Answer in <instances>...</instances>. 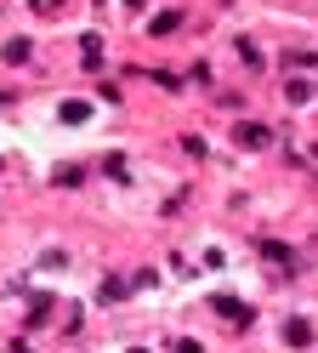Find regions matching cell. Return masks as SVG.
Listing matches in <instances>:
<instances>
[{"instance_id": "obj_4", "label": "cell", "mask_w": 318, "mask_h": 353, "mask_svg": "<svg viewBox=\"0 0 318 353\" xmlns=\"http://www.w3.org/2000/svg\"><path fill=\"white\" fill-rule=\"evenodd\" d=\"M284 342H290V347H312V325H307V319H290V325H284Z\"/></svg>"}, {"instance_id": "obj_11", "label": "cell", "mask_w": 318, "mask_h": 353, "mask_svg": "<svg viewBox=\"0 0 318 353\" xmlns=\"http://www.w3.org/2000/svg\"><path fill=\"white\" fill-rule=\"evenodd\" d=\"M131 353H148V347H131Z\"/></svg>"}, {"instance_id": "obj_9", "label": "cell", "mask_w": 318, "mask_h": 353, "mask_svg": "<svg viewBox=\"0 0 318 353\" xmlns=\"http://www.w3.org/2000/svg\"><path fill=\"white\" fill-rule=\"evenodd\" d=\"M176 353H204V347H199V342H188V336H182V342H176Z\"/></svg>"}, {"instance_id": "obj_5", "label": "cell", "mask_w": 318, "mask_h": 353, "mask_svg": "<svg viewBox=\"0 0 318 353\" xmlns=\"http://www.w3.org/2000/svg\"><path fill=\"white\" fill-rule=\"evenodd\" d=\"M148 29H153V34H176V29H182V17H176V12H159Z\"/></svg>"}, {"instance_id": "obj_8", "label": "cell", "mask_w": 318, "mask_h": 353, "mask_svg": "<svg viewBox=\"0 0 318 353\" xmlns=\"http://www.w3.org/2000/svg\"><path fill=\"white\" fill-rule=\"evenodd\" d=\"M6 63H29V40H12V46H6Z\"/></svg>"}, {"instance_id": "obj_3", "label": "cell", "mask_w": 318, "mask_h": 353, "mask_svg": "<svg viewBox=\"0 0 318 353\" xmlns=\"http://www.w3.org/2000/svg\"><path fill=\"white\" fill-rule=\"evenodd\" d=\"M80 63H85L91 74L103 69V40H97V34H85V40H80Z\"/></svg>"}, {"instance_id": "obj_1", "label": "cell", "mask_w": 318, "mask_h": 353, "mask_svg": "<svg viewBox=\"0 0 318 353\" xmlns=\"http://www.w3.org/2000/svg\"><path fill=\"white\" fill-rule=\"evenodd\" d=\"M233 143H239V148H267V143H273V131L256 125V120H239V125H233Z\"/></svg>"}, {"instance_id": "obj_6", "label": "cell", "mask_w": 318, "mask_h": 353, "mask_svg": "<svg viewBox=\"0 0 318 353\" xmlns=\"http://www.w3.org/2000/svg\"><path fill=\"white\" fill-rule=\"evenodd\" d=\"M85 114H91V108H85V103H63V125H80Z\"/></svg>"}, {"instance_id": "obj_7", "label": "cell", "mask_w": 318, "mask_h": 353, "mask_svg": "<svg viewBox=\"0 0 318 353\" xmlns=\"http://www.w3.org/2000/svg\"><path fill=\"white\" fill-rule=\"evenodd\" d=\"M125 291H131L125 279H108V285H103V302H125Z\"/></svg>"}, {"instance_id": "obj_10", "label": "cell", "mask_w": 318, "mask_h": 353, "mask_svg": "<svg viewBox=\"0 0 318 353\" xmlns=\"http://www.w3.org/2000/svg\"><path fill=\"white\" fill-rule=\"evenodd\" d=\"M125 6H131V12H136V6H148V0H125Z\"/></svg>"}, {"instance_id": "obj_2", "label": "cell", "mask_w": 318, "mask_h": 353, "mask_svg": "<svg viewBox=\"0 0 318 353\" xmlns=\"http://www.w3.org/2000/svg\"><path fill=\"white\" fill-rule=\"evenodd\" d=\"M216 314L233 319V325H250V302H239V296H216Z\"/></svg>"}]
</instances>
